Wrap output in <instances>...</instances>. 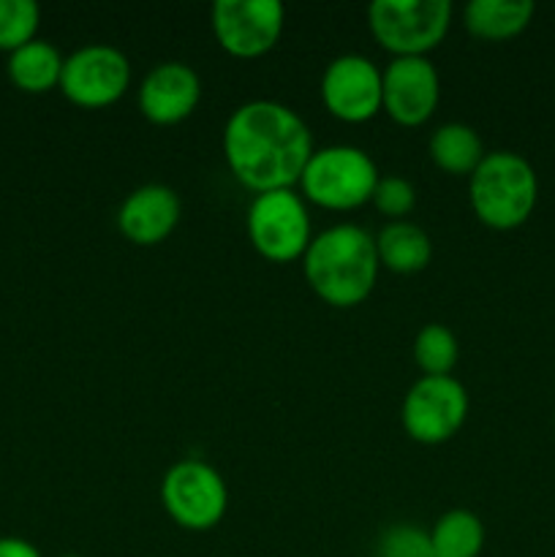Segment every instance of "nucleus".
I'll return each mask as SVG.
<instances>
[{"mask_svg":"<svg viewBox=\"0 0 555 557\" xmlns=\"http://www.w3.org/2000/svg\"><path fill=\"white\" fill-rule=\"evenodd\" d=\"M223 156L234 177L256 194L292 188L313 156V136L292 107L256 98L229 114Z\"/></svg>","mask_w":555,"mask_h":557,"instance_id":"1","label":"nucleus"},{"mask_svg":"<svg viewBox=\"0 0 555 557\" xmlns=\"http://www.w3.org/2000/svg\"><path fill=\"white\" fill-rule=\"evenodd\" d=\"M305 277L324 302L335 308L359 305L379 277V250L357 223H337L310 239L303 256Z\"/></svg>","mask_w":555,"mask_h":557,"instance_id":"2","label":"nucleus"},{"mask_svg":"<svg viewBox=\"0 0 555 557\" xmlns=\"http://www.w3.org/2000/svg\"><path fill=\"white\" fill-rule=\"evenodd\" d=\"M471 207L490 228H517L531 218L539 199V180L531 163L511 150L484 152L471 172Z\"/></svg>","mask_w":555,"mask_h":557,"instance_id":"3","label":"nucleus"},{"mask_svg":"<svg viewBox=\"0 0 555 557\" xmlns=\"http://www.w3.org/2000/svg\"><path fill=\"white\" fill-rule=\"evenodd\" d=\"M379 177V166L362 147L330 145L313 150L299 183L316 205L326 210H354L373 199Z\"/></svg>","mask_w":555,"mask_h":557,"instance_id":"4","label":"nucleus"},{"mask_svg":"<svg viewBox=\"0 0 555 557\" xmlns=\"http://www.w3.org/2000/svg\"><path fill=\"white\" fill-rule=\"evenodd\" d=\"M375 41L395 58L428 54L439 47L452 22L449 0H373L368 9Z\"/></svg>","mask_w":555,"mask_h":557,"instance_id":"5","label":"nucleus"},{"mask_svg":"<svg viewBox=\"0 0 555 557\" xmlns=\"http://www.w3.org/2000/svg\"><path fill=\"white\" fill-rule=\"evenodd\" d=\"M161 500L177 525L188 531H210L226 515L229 493L223 476L210 462L188 457L163 473Z\"/></svg>","mask_w":555,"mask_h":557,"instance_id":"6","label":"nucleus"},{"mask_svg":"<svg viewBox=\"0 0 555 557\" xmlns=\"http://www.w3.org/2000/svg\"><path fill=\"white\" fill-rule=\"evenodd\" d=\"M248 237L264 259H299L313 239L308 207L292 188L256 194L248 207Z\"/></svg>","mask_w":555,"mask_h":557,"instance_id":"7","label":"nucleus"},{"mask_svg":"<svg viewBox=\"0 0 555 557\" xmlns=\"http://www.w3.org/2000/svg\"><path fill=\"white\" fill-rule=\"evenodd\" d=\"M468 392L455 375H422L403 400V428L419 444H444L462 428Z\"/></svg>","mask_w":555,"mask_h":557,"instance_id":"8","label":"nucleus"},{"mask_svg":"<svg viewBox=\"0 0 555 557\" xmlns=\"http://www.w3.org/2000/svg\"><path fill=\"white\" fill-rule=\"evenodd\" d=\"M131 82V63L112 44H85L63 63L60 90L76 107L98 109L114 103Z\"/></svg>","mask_w":555,"mask_h":557,"instance_id":"9","label":"nucleus"},{"mask_svg":"<svg viewBox=\"0 0 555 557\" xmlns=\"http://www.w3.org/2000/svg\"><path fill=\"white\" fill-rule=\"evenodd\" d=\"M286 22L281 0H215L212 33L226 52L259 58L278 44Z\"/></svg>","mask_w":555,"mask_h":557,"instance_id":"10","label":"nucleus"},{"mask_svg":"<svg viewBox=\"0 0 555 557\" xmlns=\"http://www.w3.org/2000/svg\"><path fill=\"white\" fill-rule=\"evenodd\" d=\"M441 79L428 54L392 58L381 71V109L403 125H419L435 112Z\"/></svg>","mask_w":555,"mask_h":557,"instance_id":"11","label":"nucleus"},{"mask_svg":"<svg viewBox=\"0 0 555 557\" xmlns=\"http://www.w3.org/2000/svg\"><path fill=\"white\" fill-rule=\"evenodd\" d=\"M321 101L346 123L370 120L381 109V69L365 54H337L321 74Z\"/></svg>","mask_w":555,"mask_h":557,"instance_id":"12","label":"nucleus"},{"mask_svg":"<svg viewBox=\"0 0 555 557\" xmlns=\"http://www.w3.org/2000/svg\"><path fill=\"white\" fill-rule=\"evenodd\" d=\"M139 109L152 123H180L196 109L201 98V79L188 63L166 60L147 71L139 85Z\"/></svg>","mask_w":555,"mask_h":557,"instance_id":"13","label":"nucleus"},{"mask_svg":"<svg viewBox=\"0 0 555 557\" xmlns=\"http://www.w3.org/2000/svg\"><path fill=\"white\" fill-rule=\"evenodd\" d=\"M180 212H183L180 196L169 185L147 183L125 196L118 210V226L131 243L156 245L172 234Z\"/></svg>","mask_w":555,"mask_h":557,"instance_id":"14","label":"nucleus"},{"mask_svg":"<svg viewBox=\"0 0 555 557\" xmlns=\"http://www.w3.org/2000/svg\"><path fill=\"white\" fill-rule=\"evenodd\" d=\"M65 58L54 44L44 41V38H33L25 47L14 49L9 54V79L22 92H49L52 87H60V76H63Z\"/></svg>","mask_w":555,"mask_h":557,"instance_id":"15","label":"nucleus"},{"mask_svg":"<svg viewBox=\"0 0 555 557\" xmlns=\"http://www.w3.org/2000/svg\"><path fill=\"white\" fill-rule=\"evenodd\" d=\"M533 11L536 5L531 0H468L462 22L473 36L504 41L531 25Z\"/></svg>","mask_w":555,"mask_h":557,"instance_id":"16","label":"nucleus"},{"mask_svg":"<svg viewBox=\"0 0 555 557\" xmlns=\"http://www.w3.org/2000/svg\"><path fill=\"white\" fill-rule=\"evenodd\" d=\"M379 261L395 272H419L433 256V243L422 226L411 221H390L375 234Z\"/></svg>","mask_w":555,"mask_h":557,"instance_id":"17","label":"nucleus"},{"mask_svg":"<svg viewBox=\"0 0 555 557\" xmlns=\"http://www.w3.org/2000/svg\"><path fill=\"white\" fill-rule=\"evenodd\" d=\"M430 158L449 174H471L484 158L482 136L468 123H444L430 136Z\"/></svg>","mask_w":555,"mask_h":557,"instance_id":"18","label":"nucleus"},{"mask_svg":"<svg viewBox=\"0 0 555 557\" xmlns=\"http://www.w3.org/2000/svg\"><path fill=\"white\" fill-rule=\"evenodd\" d=\"M435 557H479L484 547V525L473 511L449 509L430 531Z\"/></svg>","mask_w":555,"mask_h":557,"instance_id":"19","label":"nucleus"},{"mask_svg":"<svg viewBox=\"0 0 555 557\" xmlns=\"http://www.w3.org/2000/svg\"><path fill=\"white\" fill-rule=\"evenodd\" d=\"M460 348L457 337L444 324H424L414 337V359L424 375H452Z\"/></svg>","mask_w":555,"mask_h":557,"instance_id":"20","label":"nucleus"},{"mask_svg":"<svg viewBox=\"0 0 555 557\" xmlns=\"http://www.w3.org/2000/svg\"><path fill=\"white\" fill-rule=\"evenodd\" d=\"M41 9L33 0H0V52H14L36 38Z\"/></svg>","mask_w":555,"mask_h":557,"instance_id":"21","label":"nucleus"},{"mask_svg":"<svg viewBox=\"0 0 555 557\" xmlns=\"http://www.w3.org/2000/svg\"><path fill=\"white\" fill-rule=\"evenodd\" d=\"M375 557H435L430 533L408 522L390 525L375 542Z\"/></svg>","mask_w":555,"mask_h":557,"instance_id":"22","label":"nucleus"},{"mask_svg":"<svg viewBox=\"0 0 555 557\" xmlns=\"http://www.w3.org/2000/svg\"><path fill=\"white\" fill-rule=\"evenodd\" d=\"M373 201L379 207V212H384L386 218H395V221H406L408 212L417 205V190L408 183L406 177H397V174H386L379 177L373 190Z\"/></svg>","mask_w":555,"mask_h":557,"instance_id":"23","label":"nucleus"},{"mask_svg":"<svg viewBox=\"0 0 555 557\" xmlns=\"http://www.w3.org/2000/svg\"><path fill=\"white\" fill-rule=\"evenodd\" d=\"M0 557H41V553L27 539L0 536Z\"/></svg>","mask_w":555,"mask_h":557,"instance_id":"24","label":"nucleus"},{"mask_svg":"<svg viewBox=\"0 0 555 557\" xmlns=\"http://www.w3.org/2000/svg\"><path fill=\"white\" fill-rule=\"evenodd\" d=\"M60 557H79V555H60Z\"/></svg>","mask_w":555,"mask_h":557,"instance_id":"25","label":"nucleus"}]
</instances>
